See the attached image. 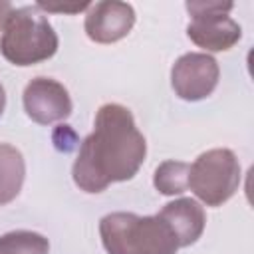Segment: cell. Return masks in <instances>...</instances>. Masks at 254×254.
<instances>
[{"label": "cell", "instance_id": "cell-1", "mask_svg": "<svg viewBox=\"0 0 254 254\" xmlns=\"http://www.w3.org/2000/svg\"><path fill=\"white\" fill-rule=\"evenodd\" d=\"M145 157L147 141L133 113L125 105L105 103L95 113L93 131L79 145L71 177L79 190L97 194L111 183L133 179Z\"/></svg>", "mask_w": 254, "mask_h": 254}, {"label": "cell", "instance_id": "cell-2", "mask_svg": "<svg viewBox=\"0 0 254 254\" xmlns=\"http://www.w3.org/2000/svg\"><path fill=\"white\" fill-rule=\"evenodd\" d=\"M99 236L107 254H177L181 248L159 212H109L99 220Z\"/></svg>", "mask_w": 254, "mask_h": 254}, {"label": "cell", "instance_id": "cell-3", "mask_svg": "<svg viewBox=\"0 0 254 254\" xmlns=\"http://www.w3.org/2000/svg\"><path fill=\"white\" fill-rule=\"evenodd\" d=\"M58 46V34L38 6L12 8L0 38V52L10 64L20 67L36 65L50 60Z\"/></svg>", "mask_w": 254, "mask_h": 254}, {"label": "cell", "instance_id": "cell-4", "mask_svg": "<svg viewBox=\"0 0 254 254\" xmlns=\"http://www.w3.org/2000/svg\"><path fill=\"white\" fill-rule=\"evenodd\" d=\"M240 187V163L230 149L216 147L200 153L189 169V189L206 206H220Z\"/></svg>", "mask_w": 254, "mask_h": 254}, {"label": "cell", "instance_id": "cell-5", "mask_svg": "<svg viewBox=\"0 0 254 254\" xmlns=\"http://www.w3.org/2000/svg\"><path fill=\"white\" fill-rule=\"evenodd\" d=\"M218 77V62L204 52L183 54L171 67L173 91L185 101H200L208 97L216 89Z\"/></svg>", "mask_w": 254, "mask_h": 254}, {"label": "cell", "instance_id": "cell-6", "mask_svg": "<svg viewBox=\"0 0 254 254\" xmlns=\"http://www.w3.org/2000/svg\"><path fill=\"white\" fill-rule=\"evenodd\" d=\"M24 111L26 115L40 123V125H52L58 121H64L71 115L73 103L64 87V83L52 79V77H34L24 87Z\"/></svg>", "mask_w": 254, "mask_h": 254}, {"label": "cell", "instance_id": "cell-7", "mask_svg": "<svg viewBox=\"0 0 254 254\" xmlns=\"http://www.w3.org/2000/svg\"><path fill=\"white\" fill-rule=\"evenodd\" d=\"M135 26V10L127 2L105 0L89 6L83 28L91 42L113 44L123 40Z\"/></svg>", "mask_w": 254, "mask_h": 254}, {"label": "cell", "instance_id": "cell-8", "mask_svg": "<svg viewBox=\"0 0 254 254\" xmlns=\"http://www.w3.org/2000/svg\"><path fill=\"white\" fill-rule=\"evenodd\" d=\"M187 36L206 52H226L242 38V28L228 14H194L187 26Z\"/></svg>", "mask_w": 254, "mask_h": 254}, {"label": "cell", "instance_id": "cell-9", "mask_svg": "<svg viewBox=\"0 0 254 254\" xmlns=\"http://www.w3.org/2000/svg\"><path fill=\"white\" fill-rule=\"evenodd\" d=\"M159 214L175 232L181 248L194 244L204 232L206 214H204V208L200 206V202H196L194 198L183 196L173 202H167L159 210Z\"/></svg>", "mask_w": 254, "mask_h": 254}, {"label": "cell", "instance_id": "cell-10", "mask_svg": "<svg viewBox=\"0 0 254 254\" xmlns=\"http://www.w3.org/2000/svg\"><path fill=\"white\" fill-rule=\"evenodd\" d=\"M26 179V161L10 143H0V206L12 202L24 185Z\"/></svg>", "mask_w": 254, "mask_h": 254}, {"label": "cell", "instance_id": "cell-11", "mask_svg": "<svg viewBox=\"0 0 254 254\" xmlns=\"http://www.w3.org/2000/svg\"><path fill=\"white\" fill-rule=\"evenodd\" d=\"M189 169H190V163H185V161H175V159L163 161L153 175L155 189L165 196L183 194L189 189Z\"/></svg>", "mask_w": 254, "mask_h": 254}, {"label": "cell", "instance_id": "cell-12", "mask_svg": "<svg viewBox=\"0 0 254 254\" xmlns=\"http://www.w3.org/2000/svg\"><path fill=\"white\" fill-rule=\"evenodd\" d=\"M50 242L34 230H12L0 236V254H48Z\"/></svg>", "mask_w": 254, "mask_h": 254}, {"label": "cell", "instance_id": "cell-13", "mask_svg": "<svg viewBox=\"0 0 254 254\" xmlns=\"http://www.w3.org/2000/svg\"><path fill=\"white\" fill-rule=\"evenodd\" d=\"M189 14L194 16V14H214V12H222V14H228L234 4L232 2H218V0H200V2H187L185 4Z\"/></svg>", "mask_w": 254, "mask_h": 254}, {"label": "cell", "instance_id": "cell-14", "mask_svg": "<svg viewBox=\"0 0 254 254\" xmlns=\"http://www.w3.org/2000/svg\"><path fill=\"white\" fill-rule=\"evenodd\" d=\"M36 6L40 10H46V12H67V14H75V12L87 10L91 4L89 2H83V4H50V2H38Z\"/></svg>", "mask_w": 254, "mask_h": 254}, {"label": "cell", "instance_id": "cell-15", "mask_svg": "<svg viewBox=\"0 0 254 254\" xmlns=\"http://www.w3.org/2000/svg\"><path fill=\"white\" fill-rule=\"evenodd\" d=\"M10 12H12V4L10 2H0V30L4 28V22H6Z\"/></svg>", "mask_w": 254, "mask_h": 254}, {"label": "cell", "instance_id": "cell-16", "mask_svg": "<svg viewBox=\"0 0 254 254\" xmlns=\"http://www.w3.org/2000/svg\"><path fill=\"white\" fill-rule=\"evenodd\" d=\"M4 109H6V91H4V87L0 83V115L4 113Z\"/></svg>", "mask_w": 254, "mask_h": 254}]
</instances>
